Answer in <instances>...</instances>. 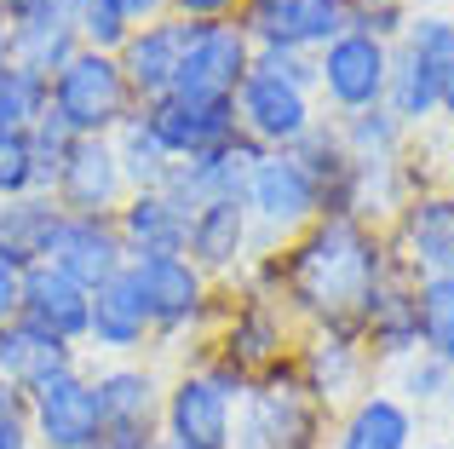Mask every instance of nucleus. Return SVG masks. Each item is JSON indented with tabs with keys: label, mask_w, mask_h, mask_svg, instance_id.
Returning <instances> with one entry per match:
<instances>
[{
	"label": "nucleus",
	"mask_w": 454,
	"mask_h": 449,
	"mask_svg": "<svg viewBox=\"0 0 454 449\" xmlns=\"http://www.w3.org/2000/svg\"><path fill=\"white\" fill-rule=\"evenodd\" d=\"M178 52H184V18H173V12L138 23V29L121 41L115 64H121V75H127V87H133L138 104H155V98H167V92H173Z\"/></svg>",
	"instance_id": "nucleus-24"
},
{
	"label": "nucleus",
	"mask_w": 454,
	"mask_h": 449,
	"mask_svg": "<svg viewBox=\"0 0 454 449\" xmlns=\"http://www.w3.org/2000/svg\"><path fill=\"white\" fill-rule=\"evenodd\" d=\"M75 52H81V35H75V12L64 0H41L35 12L12 18V64L18 69H35V75L52 81Z\"/></svg>",
	"instance_id": "nucleus-25"
},
{
	"label": "nucleus",
	"mask_w": 454,
	"mask_h": 449,
	"mask_svg": "<svg viewBox=\"0 0 454 449\" xmlns=\"http://www.w3.org/2000/svg\"><path fill=\"white\" fill-rule=\"evenodd\" d=\"M150 346H155V323H150L145 288H138L133 265H127V271H115L110 282L92 288L87 346H81V351H98L104 363H121V358H145Z\"/></svg>",
	"instance_id": "nucleus-16"
},
{
	"label": "nucleus",
	"mask_w": 454,
	"mask_h": 449,
	"mask_svg": "<svg viewBox=\"0 0 454 449\" xmlns=\"http://www.w3.org/2000/svg\"><path fill=\"white\" fill-rule=\"evenodd\" d=\"M374 369L368 346L351 328H305V340L294 346V374H300L305 398L328 415L340 404H356L363 392H374Z\"/></svg>",
	"instance_id": "nucleus-8"
},
{
	"label": "nucleus",
	"mask_w": 454,
	"mask_h": 449,
	"mask_svg": "<svg viewBox=\"0 0 454 449\" xmlns=\"http://www.w3.org/2000/svg\"><path fill=\"white\" fill-rule=\"evenodd\" d=\"M92 449H110V444H92Z\"/></svg>",
	"instance_id": "nucleus-48"
},
{
	"label": "nucleus",
	"mask_w": 454,
	"mask_h": 449,
	"mask_svg": "<svg viewBox=\"0 0 454 449\" xmlns=\"http://www.w3.org/2000/svg\"><path fill=\"white\" fill-rule=\"evenodd\" d=\"M29 191H35L29 138L23 133H0V202H6V196H29Z\"/></svg>",
	"instance_id": "nucleus-38"
},
{
	"label": "nucleus",
	"mask_w": 454,
	"mask_h": 449,
	"mask_svg": "<svg viewBox=\"0 0 454 449\" xmlns=\"http://www.w3.org/2000/svg\"><path fill=\"white\" fill-rule=\"evenodd\" d=\"M247 64H254V41H247L242 18L184 23V52H178L173 92L178 98H236Z\"/></svg>",
	"instance_id": "nucleus-10"
},
{
	"label": "nucleus",
	"mask_w": 454,
	"mask_h": 449,
	"mask_svg": "<svg viewBox=\"0 0 454 449\" xmlns=\"http://www.w3.org/2000/svg\"><path fill=\"white\" fill-rule=\"evenodd\" d=\"M247 398V374L201 351L196 363L167 381L161 404V449H231L236 444V409Z\"/></svg>",
	"instance_id": "nucleus-2"
},
{
	"label": "nucleus",
	"mask_w": 454,
	"mask_h": 449,
	"mask_svg": "<svg viewBox=\"0 0 454 449\" xmlns=\"http://www.w3.org/2000/svg\"><path fill=\"white\" fill-rule=\"evenodd\" d=\"M58 219H64V208H58L46 191L6 196V202H0V259H6V265H18V271L41 265L46 248H52Z\"/></svg>",
	"instance_id": "nucleus-29"
},
{
	"label": "nucleus",
	"mask_w": 454,
	"mask_h": 449,
	"mask_svg": "<svg viewBox=\"0 0 454 449\" xmlns=\"http://www.w3.org/2000/svg\"><path fill=\"white\" fill-rule=\"evenodd\" d=\"M138 110H145L150 133L161 138V150L173 161L236 138V98H178V92H167V98L138 104Z\"/></svg>",
	"instance_id": "nucleus-20"
},
{
	"label": "nucleus",
	"mask_w": 454,
	"mask_h": 449,
	"mask_svg": "<svg viewBox=\"0 0 454 449\" xmlns=\"http://www.w3.org/2000/svg\"><path fill=\"white\" fill-rule=\"evenodd\" d=\"M69 12H75L81 46H92V52H121V41L133 35V18L121 0H75Z\"/></svg>",
	"instance_id": "nucleus-34"
},
{
	"label": "nucleus",
	"mask_w": 454,
	"mask_h": 449,
	"mask_svg": "<svg viewBox=\"0 0 454 449\" xmlns=\"http://www.w3.org/2000/svg\"><path fill=\"white\" fill-rule=\"evenodd\" d=\"M0 449H35L29 398H23L18 386H0Z\"/></svg>",
	"instance_id": "nucleus-39"
},
{
	"label": "nucleus",
	"mask_w": 454,
	"mask_h": 449,
	"mask_svg": "<svg viewBox=\"0 0 454 449\" xmlns=\"http://www.w3.org/2000/svg\"><path fill=\"white\" fill-rule=\"evenodd\" d=\"M242 208L254 219V254L265 259L277 248H288L305 224L322 219V185L305 173V161L294 150H265L242 185Z\"/></svg>",
	"instance_id": "nucleus-4"
},
{
	"label": "nucleus",
	"mask_w": 454,
	"mask_h": 449,
	"mask_svg": "<svg viewBox=\"0 0 454 449\" xmlns=\"http://www.w3.org/2000/svg\"><path fill=\"white\" fill-rule=\"evenodd\" d=\"M242 29L254 52L317 58L333 35L351 29V18H345V0H242Z\"/></svg>",
	"instance_id": "nucleus-13"
},
{
	"label": "nucleus",
	"mask_w": 454,
	"mask_h": 449,
	"mask_svg": "<svg viewBox=\"0 0 454 449\" xmlns=\"http://www.w3.org/2000/svg\"><path fill=\"white\" fill-rule=\"evenodd\" d=\"M46 110H52L75 138H110L115 127L138 110V98H133V87H127L115 52L81 46V52L52 75V104H46Z\"/></svg>",
	"instance_id": "nucleus-5"
},
{
	"label": "nucleus",
	"mask_w": 454,
	"mask_h": 449,
	"mask_svg": "<svg viewBox=\"0 0 454 449\" xmlns=\"http://www.w3.org/2000/svg\"><path fill=\"white\" fill-rule=\"evenodd\" d=\"M46 265L69 271L81 288H98L115 271H127V242L115 231V219H87V214H64L52 231V248H46Z\"/></svg>",
	"instance_id": "nucleus-23"
},
{
	"label": "nucleus",
	"mask_w": 454,
	"mask_h": 449,
	"mask_svg": "<svg viewBox=\"0 0 454 449\" xmlns=\"http://www.w3.org/2000/svg\"><path fill=\"white\" fill-rule=\"evenodd\" d=\"M414 449H454V444H414Z\"/></svg>",
	"instance_id": "nucleus-47"
},
{
	"label": "nucleus",
	"mask_w": 454,
	"mask_h": 449,
	"mask_svg": "<svg viewBox=\"0 0 454 449\" xmlns=\"http://www.w3.org/2000/svg\"><path fill=\"white\" fill-rule=\"evenodd\" d=\"M46 104H52V81L12 64L6 75H0V133H29L46 115Z\"/></svg>",
	"instance_id": "nucleus-33"
},
{
	"label": "nucleus",
	"mask_w": 454,
	"mask_h": 449,
	"mask_svg": "<svg viewBox=\"0 0 454 449\" xmlns=\"http://www.w3.org/2000/svg\"><path fill=\"white\" fill-rule=\"evenodd\" d=\"M184 259L201 271L207 282H231L254 265V219H247L242 196H219V202L196 208L190 214V242H184Z\"/></svg>",
	"instance_id": "nucleus-17"
},
{
	"label": "nucleus",
	"mask_w": 454,
	"mask_h": 449,
	"mask_svg": "<svg viewBox=\"0 0 454 449\" xmlns=\"http://www.w3.org/2000/svg\"><path fill=\"white\" fill-rule=\"evenodd\" d=\"M443 115L454 122V69H449V87H443Z\"/></svg>",
	"instance_id": "nucleus-46"
},
{
	"label": "nucleus",
	"mask_w": 454,
	"mask_h": 449,
	"mask_svg": "<svg viewBox=\"0 0 454 449\" xmlns=\"http://www.w3.org/2000/svg\"><path fill=\"white\" fill-rule=\"evenodd\" d=\"M167 12L184 23H219V18H242V0H167Z\"/></svg>",
	"instance_id": "nucleus-40"
},
{
	"label": "nucleus",
	"mask_w": 454,
	"mask_h": 449,
	"mask_svg": "<svg viewBox=\"0 0 454 449\" xmlns=\"http://www.w3.org/2000/svg\"><path fill=\"white\" fill-rule=\"evenodd\" d=\"M110 145H115V161H121V173H127V191H161V185H167V173H173V156H167L161 138L150 133L145 110L127 115V122L110 133Z\"/></svg>",
	"instance_id": "nucleus-31"
},
{
	"label": "nucleus",
	"mask_w": 454,
	"mask_h": 449,
	"mask_svg": "<svg viewBox=\"0 0 454 449\" xmlns=\"http://www.w3.org/2000/svg\"><path fill=\"white\" fill-rule=\"evenodd\" d=\"M333 127H340V145L351 161H403L409 156V127L386 104L356 110V115H333Z\"/></svg>",
	"instance_id": "nucleus-30"
},
{
	"label": "nucleus",
	"mask_w": 454,
	"mask_h": 449,
	"mask_svg": "<svg viewBox=\"0 0 454 449\" xmlns=\"http://www.w3.org/2000/svg\"><path fill=\"white\" fill-rule=\"evenodd\" d=\"M356 340L374 363H409L420 351V300H414V277L403 265L380 282L368 311L356 317Z\"/></svg>",
	"instance_id": "nucleus-21"
},
{
	"label": "nucleus",
	"mask_w": 454,
	"mask_h": 449,
	"mask_svg": "<svg viewBox=\"0 0 454 449\" xmlns=\"http://www.w3.org/2000/svg\"><path fill=\"white\" fill-rule=\"evenodd\" d=\"M115 231L127 242V259H161V254H184L190 214L167 191H133L115 214Z\"/></svg>",
	"instance_id": "nucleus-26"
},
{
	"label": "nucleus",
	"mask_w": 454,
	"mask_h": 449,
	"mask_svg": "<svg viewBox=\"0 0 454 449\" xmlns=\"http://www.w3.org/2000/svg\"><path fill=\"white\" fill-rule=\"evenodd\" d=\"M81 351L64 346V340L41 335L35 323H23V317H12V323H0V386H18L23 398L35 392V386H46L52 374L75 369Z\"/></svg>",
	"instance_id": "nucleus-27"
},
{
	"label": "nucleus",
	"mask_w": 454,
	"mask_h": 449,
	"mask_svg": "<svg viewBox=\"0 0 454 449\" xmlns=\"http://www.w3.org/2000/svg\"><path fill=\"white\" fill-rule=\"evenodd\" d=\"M317 122H322L317 92L294 87L288 75H277V69L254 52L242 87H236V133L254 138L259 150H294Z\"/></svg>",
	"instance_id": "nucleus-6"
},
{
	"label": "nucleus",
	"mask_w": 454,
	"mask_h": 449,
	"mask_svg": "<svg viewBox=\"0 0 454 449\" xmlns=\"http://www.w3.org/2000/svg\"><path fill=\"white\" fill-rule=\"evenodd\" d=\"M333 449H414V409L397 392H363L345 404L340 427H333Z\"/></svg>",
	"instance_id": "nucleus-28"
},
{
	"label": "nucleus",
	"mask_w": 454,
	"mask_h": 449,
	"mask_svg": "<svg viewBox=\"0 0 454 449\" xmlns=\"http://www.w3.org/2000/svg\"><path fill=\"white\" fill-rule=\"evenodd\" d=\"M414 300H420V351L454 369V271L420 277L414 282Z\"/></svg>",
	"instance_id": "nucleus-32"
},
{
	"label": "nucleus",
	"mask_w": 454,
	"mask_h": 449,
	"mask_svg": "<svg viewBox=\"0 0 454 449\" xmlns=\"http://www.w3.org/2000/svg\"><path fill=\"white\" fill-rule=\"evenodd\" d=\"M207 351L254 381V374L277 369L282 358H294V317L282 311V300H270L259 288H242V300L231 311H219V335H213Z\"/></svg>",
	"instance_id": "nucleus-9"
},
{
	"label": "nucleus",
	"mask_w": 454,
	"mask_h": 449,
	"mask_svg": "<svg viewBox=\"0 0 454 449\" xmlns=\"http://www.w3.org/2000/svg\"><path fill=\"white\" fill-rule=\"evenodd\" d=\"M386 75H391V46L363 29L333 35L317 52V98L333 115H356V110L386 104Z\"/></svg>",
	"instance_id": "nucleus-11"
},
{
	"label": "nucleus",
	"mask_w": 454,
	"mask_h": 449,
	"mask_svg": "<svg viewBox=\"0 0 454 449\" xmlns=\"http://www.w3.org/2000/svg\"><path fill=\"white\" fill-rule=\"evenodd\" d=\"M29 432H35V449H92V444H104V404H98V386H92L87 363L52 374L46 386L29 392Z\"/></svg>",
	"instance_id": "nucleus-12"
},
{
	"label": "nucleus",
	"mask_w": 454,
	"mask_h": 449,
	"mask_svg": "<svg viewBox=\"0 0 454 449\" xmlns=\"http://www.w3.org/2000/svg\"><path fill=\"white\" fill-rule=\"evenodd\" d=\"M6 69H12V18L0 12V75H6Z\"/></svg>",
	"instance_id": "nucleus-43"
},
{
	"label": "nucleus",
	"mask_w": 454,
	"mask_h": 449,
	"mask_svg": "<svg viewBox=\"0 0 454 449\" xmlns=\"http://www.w3.org/2000/svg\"><path fill=\"white\" fill-rule=\"evenodd\" d=\"M345 18H351V29H363V35H374V41L397 46L414 12H409V0H345Z\"/></svg>",
	"instance_id": "nucleus-36"
},
{
	"label": "nucleus",
	"mask_w": 454,
	"mask_h": 449,
	"mask_svg": "<svg viewBox=\"0 0 454 449\" xmlns=\"http://www.w3.org/2000/svg\"><path fill=\"white\" fill-rule=\"evenodd\" d=\"M110 449H161V438H138V444H127V438H104Z\"/></svg>",
	"instance_id": "nucleus-45"
},
{
	"label": "nucleus",
	"mask_w": 454,
	"mask_h": 449,
	"mask_svg": "<svg viewBox=\"0 0 454 449\" xmlns=\"http://www.w3.org/2000/svg\"><path fill=\"white\" fill-rule=\"evenodd\" d=\"M386 236H391L397 265L409 271L414 282L454 271V191L420 185V191L403 202V214L386 224Z\"/></svg>",
	"instance_id": "nucleus-15"
},
{
	"label": "nucleus",
	"mask_w": 454,
	"mask_h": 449,
	"mask_svg": "<svg viewBox=\"0 0 454 449\" xmlns=\"http://www.w3.org/2000/svg\"><path fill=\"white\" fill-rule=\"evenodd\" d=\"M133 277L145 288L155 340H184L219 317V282H207L184 254H161V259H133Z\"/></svg>",
	"instance_id": "nucleus-7"
},
{
	"label": "nucleus",
	"mask_w": 454,
	"mask_h": 449,
	"mask_svg": "<svg viewBox=\"0 0 454 449\" xmlns=\"http://www.w3.org/2000/svg\"><path fill=\"white\" fill-rule=\"evenodd\" d=\"M127 196L133 191H127V173H121V161H115L110 138H75V150H69L64 173H58V185H52V202L64 208V214L115 219Z\"/></svg>",
	"instance_id": "nucleus-18"
},
{
	"label": "nucleus",
	"mask_w": 454,
	"mask_h": 449,
	"mask_svg": "<svg viewBox=\"0 0 454 449\" xmlns=\"http://www.w3.org/2000/svg\"><path fill=\"white\" fill-rule=\"evenodd\" d=\"M403 369V404H437V398H449V386H454V369L449 363H437V358H426V351H414L409 363H397Z\"/></svg>",
	"instance_id": "nucleus-37"
},
{
	"label": "nucleus",
	"mask_w": 454,
	"mask_h": 449,
	"mask_svg": "<svg viewBox=\"0 0 454 449\" xmlns=\"http://www.w3.org/2000/svg\"><path fill=\"white\" fill-rule=\"evenodd\" d=\"M397 271L391 236L351 214H322L288 248L247 265V288L282 300V311L305 328H351L368 311L374 288Z\"/></svg>",
	"instance_id": "nucleus-1"
},
{
	"label": "nucleus",
	"mask_w": 454,
	"mask_h": 449,
	"mask_svg": "<svg viewBox=\"0 0 454 449\" xmlns=\"http://www.w3.org/2000/svg\"><path fill=\"white\" fill-rule=\"evenodd\" d=\"M121 6H127V18H133V29H138V23L161 18V12H167V0H121Z\"/></svg>",
	"instance_id": "nucleus-42"
},
{
	"label": "nucleus",
	"mask_w": 454,
	"mask_h": 449,
	"mask_svg": "<svg viewBox=\"0 0 454 449\" xmlns=\"http://www.w3.org/2000/svg\"><path fill=\"white\" fill-rule=\"evenodd\" d=\"M104 404V438H161V404H167V374L145 358H121V363H98L92 369Z\"/></svg>",
	"instance_id": "nucleus-14"
},
{
	"label": "nucleus",
	"mask_w": 454,
	"mask_h": 449,
	"mask_svg": "<svg viewBox=\"0 0 454 449\" xmlns=\"http://www.w3.org/2000/svg\"><path fill=\"white\" fill-rule=\"evenodd\" d=\"M265 156V150L254 145V138H224V145H213V150H201V156H184V161H173V173H167V185L161 191L173 196L184 214H196V208H207V202H219V196H242V185H247V173H254V161Z\"/></svg>",
	"instance_id": "nucleus-19"
},
{
	"label": "nucleus",
	"mask_w": 454,
	"mask_h": 449,
	"mask_svg": "<svg viewBox=\"0 0 454 449\" xmlns=\"http://www.w3.org/2000/svg\"><path fill=\"white\" fill-rule=\"evenodd\" d=\"M41 6V0H0V12H6V18H23V12H35Z\"/></svg>",
	"instance_id": "nucleus-44"
},
{
	"label": "nucleus",
	"mask_w": 454,
	"mask_h": 449,
	"mask_svg": "<svg viewBox=\"0 0 454 449\" xmlns=\"http://www.w3.org/2000/svg\"><path fill=\"white\" fill-rule=\"evenodd\" d=\"M87 311H92V288H81L69 271H58V265H29L23 271V305H18V317L23 323H35L41 335H52V340H64V346H87Z\"/></svg>",
	"instance_id": "nucleus-22"
},
{
	"label": "nucleus",
	"mask_w": 454,
	"mask_h": 449,
	"mask_svg": "<svg viewBox=\"0 0 454 449\" xmlns=\"http://www.w3.org/2000/svg\"><path fill=\"white\" fill-rule=\"evenodd\" d=\"M18 305H23V271L0 259V323H12V317H18Z\"/></svg>",
	"instance_id": "nucleus-41"
},
{
	"label": "nucleus",
	"mask_w": 454,
	"mask_h": 449,
	"mask_svg": "<svg viewBox=\"0 0 454 449\" xmlns=\"http://www.w3.org/2000/svg\"><path fill=\"white\" fill-rule=\"evenodd\" d=\"M454 69V18L449 12H414L403 41L391 46V75H386V110L403 127H426L443 115V87Z\"/></svg>",
	"instance_id": "nucleus-3"
},
{
	"label": "nucleus",
	"mask_w": 454,
	"mask_h": 449,
	"mask_svg": "<svg viewBox=\"0 0 454 449\" xmlns=\"http://www.w3.org/2000/svg\"><path fill=\"white\" fill-rule=\"evenodd\" d=\"M23 138H29V161H35V191H46V196H52L58 173H64L69 150H75V133H69V127L58 122L52 110H46V115H41V122H35Z\"/></svg>",
	"instance_id": "nucleus-35"
}]
</instances>
